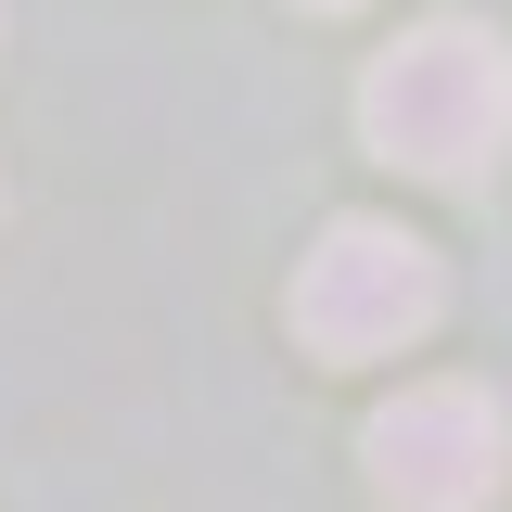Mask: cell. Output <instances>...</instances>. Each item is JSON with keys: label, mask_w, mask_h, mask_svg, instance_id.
Wrapping results in <instances>:
<instances>
[{"label": "cell", "mask_w": 512, "mask_h": 512, "mask_svg": "<svg viewBox=\"0 0 512 512\" xmlns=\"http://www.w3.org/2000/svg\"><path fill=\"white\" fill-rule=\"evenodd\" d=\"M359 141H372L384 167H410V180H474L512 141V52L487 26H461V13L410 26L359 77Z\"/></svg>", "instance_id": "obj_1"}, {"label": "cell", "mask_w": 512, "mask_h": 512, "mask_svg": "<svg viewBox=\"0 0 512 512\" xmlns=\"http://www.w3.org/2000/svg\"><path fill=\"white\" fill-rule=\"evenodd\" d=\"M436 308H448L436 244H410L384 218H333L295 269V346L308 359H397L436 333Z\"/></svg>", "instance_id": "obj_2"}, {"label": "cell", "mask_w": 512, "mask_h": 512, "mask_svg": "<svg viewBox=\"0 0 512 512\" xmlns=\"http://www.w3.org/2000/svg\"><path fill=\"white\" fill-rule=\"evenodd\" d=\"M359 461H372V487L397 512H487L500 500V410L474 397V384H410V397H384L372 436H359Z\"/></svg>", "instance_id": "obj_3"}, {"label": "cell", "mask_w": 512, "mask_h": 512, "mask_svg": "<svg viewBox=\"0 0 512 512\" xmlns=\"http://www.w3.org/2000/svg\"><path fill=\"white\" fill-rule=\"evenodd\" d=\"M295 13H359V0H295Z\"/></svg>", "instance_id": "obj_4"}]
</instances>
